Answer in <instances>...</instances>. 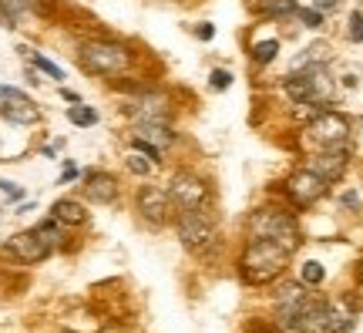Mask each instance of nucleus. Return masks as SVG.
I'll use <instances>...</instances> for the list:
<instances>
[{"label": "nucleus", "instance_id": "f257e3e1", "mask_svg": "<svg viewBox=\"0 0 363 333\" xmlns=\"http://www.w3.org/2000/svg\"><path fill=\"white\" fill-rule=\"evenodd\" d=\"M289 256H293V253H286L279 243L249 236L246 249H242V259H239V273H242V280L252 283V286H266V283L283 276Z\"/></svg>", "mask_w": 363, "mask_h": 333}, {"label": "nucleus", "instance_id": "f03ea898", "mask_svg": "<svg viewBox=\"0 0 363 333\" xmlns=\"http://www.w3.org/2000/svg\"><path fill=\"white\" fill-rule=\"evenodd\" d=\"M286 98L296 104V108H313V111H323V104L333 102V77L326 71V65H313L303 71H293L286 77Z\"/></svg>", "mask_w": 363, "mask_h": 333}, {"label": "nucleus", "instance_id": "7ed1b4c3", "mask_svg": "<svg viewBox=\"0 0 363 333\" xmlns=\"http://www.w3.org/2000/svg\"><path fill=\"white\" fill-rule=\"evenodd\" d=\"M78 65L88 75L115 77L131 65V51L125 44H118V40H88V44H81Z\"/></svg>", "mask_w": 363, "mask_h": 333}, {"label": "nucleus", "instance_id": "20e7f679", "mask_svg": "<svg viewBox=\"0 0 363 333\" xmlns=\"http://www.w3.org/2000/svg\"><path fill=\"white\" fill-rule=\"evenodd\" d=\"M249 236H259V239H272L279 243L286 253H296L299 239V222L283 209H256L249 216Z\"/></svg>", "mask_w": 363, "mask_h": 333}, {"label": "nucleus", "instance_id": "39448f33", "mask_svg": "<svg viewBox=\"0 0 363 333\" xmlns=\"http://www.w3.org/2000/svg\"><path fill=\"white\" fill-rule=\"evenodd\" d=\"M175 229H179L182 246H185V249H192V253H206L208 246L219 243L216 219H212V212H208L206 205H199V209H182Z\"/></svg>", "mask_w": 363, "mask_h": 333}, {"label": "nucleus", "instance_id": "423d86ee", "mask_svg": "<svg viewBox=\"0 0 363 333\" xmlns=\"http://www.w3.org/2000/svg\"><path fill=\"white\" fill-rule=\"evenodd\" d=\"M306 138L316 148H333V145H347L350 138V118L340 115V111H316L306 125Z\"/></svg>", "mask_w": 363, "mask_h": 333}, {"label": "nucleus", "instance_id": "0eeeda50", "mask_svg": "<svg viewBox=\"0 0 363 333\" xmlns=\"http://www.w3.org/2000/svg\"><path fill=\"white\" fill-rule=\"evenodd\" d=\"M125 115H128L135 125L169 121L172 118V102H169V94H162V91H138V94L125 104Z\"/></svg>", "mask_w": 363, "mask_h": 333}, {"label": "nucleus", "instance_id": "6e6552de", "mask_svg": "<svg viewBox=\"0 0 363 333\" xmlns=\"http://www.w3.org/2000/svg\"><path fill=\"white\" fill-rule=\"evenodd\" d=\"M169 199L175 209H199L208 202V185L206 179H199L192 172H175L169 182Z\"/></svg>", "mask_w": 363, "mask_h": 333}, {"label": "nucleus", "instance_id": "1a4fd4ad", "mask_svg": "<svg viewBox=\"0 0 363 333\" xmlns=\"http://www.w3.org/2000/svg\"><path fill=\"white\" fill-rule=\"evenodd\" d=\"M326 189H330V182H326L323 175H316L310 165L299 168V172H293V175L286 179V195H289L296 205L320 202V199L326 195Z\"/></svg>", "mask_w": 363, "mask_h": 333}, {"label": "nucleus", "instance_id": "9d476101", "mask_svg": "<svg viewBox=\"0 0 363 333\" xmlns=\"http://www.w3.org/2000/svg\"><path fill=\"white\" fill-rule=\"evenodd\" d=\"M138 212H142L145 222H152V226H165L172 219V199H169V189H162V185H142L138 189Z\"/></svg>", "mask_w": 363, "mask_h": 333}, {"label": "nucleus", "instance_id": "9b49d317", "mask_svg": "<svg viewBox=\"0 0 363 333\" xmlns=\"http://www.w3.org/2000/svg\"><path fill=\"white\" fill-rule=\"evenodd\" d=\"M7 253L17 256L21 263H40V259H48L54 253V246L34 226V229H24V232H17V236H11L7 239Z\"/></svg>", "mask_w": 363, "mask_h": 333}, {"label": "nucleus", "instance_id": "f8f14e48", "mask_svg": "<svg viewBox=\"0 0 363 333\" xmlns=\"http://www.w3.org/2000/svg\"><path fill=\"white\" fill-rule=\"evenodd\" d=\"M347 162H350L347 145H333V148H320V155H313L310 168L316 175H323L326 182H337L340 175L347 172Z\"/></svg>", "mask_w": 363, "mask_h": 333}, {"label": "nucleus", "instance_id": "ddd939ff", "mask_svg": "<svg viewBox=\"0 0 363 333\" xmlns=\"http://www.w3.org/2000/svg\"><path fill=\"white\" fill-rule=\"evenodd\" d=\"M0 118L4 121H11V125H34L40 118V111H38V104L27 98L24 91H13L11 98H7V104L0 108Z\"/></svg>", "mask_w": 363, "mask_h": 333}, {"label": "nucleus", "instance_id": "4468645a", "mask_svg": "<svg viewBox=\"0 0 363 333\" xmlns=\"http://www.w3.org/2000/svg\"><path fill=\"white\" fill-rule=\"evenodd\" d=\"M84 195L98 205H111L118 199V179L108 172H88L84 175Z\"/></svg>", "mask_w": 363, "mask_h": 333}, {"label": "nucleus", "instance_id": "2eb2a0df", "mask_svg": "<svg viewBox=\"0 0 363 333\" xmlns=\"http://www.w3.org/2000/svg\"><path fill=\"white\" fill-rule=\"evenodd\" d=\"M135 135H138V138H145V141H152V145H155V148H162V152H165V148H172V145H175V131L169 129V121H148V125H135Z\"/></svg>", "mask_w": 363, "mask_h": 333}, {"label": "nucleus", "instance_id": "dca6fc26", "mask_svg": "<svg viewBox=\"0 0 363 333\" xmlns=\"http://www.w3.org/2000/svg\"><path fill=\"white\" fill-rule=\"evenodd\" d=\"M51 219H57L61 226H84L88 222V212L78 199H57L51 205Z\"/></svg>", "mask_w": 363, "mask_h": 333}, {"label": "nucleus", "instance_id": "f3484780", "mask_svg": "<svg viewBox=\"0 0 363 333\" xmlns=\"http://www.w3.org/2000/svg\"><path fill=\"white\" fill-rule=\"evenodd\" d=\"M353 327V313L347 310V303L326 300V333H347Z\"/></svg>", "mask_w": 363, "mask_h": 333}, {"label": "nucleus", "instance_id": "a211bd4d", "mask_svg": "<svg viewBox=\"0 0 363 333\" xmlns=\"http://www.w3.org/2000/svg\"><path fill=\"white\" fill-rule=\"evenodd\" d=\"M326 61H330V48H326V44H313V48H306L303 54L293 58V71H303V67H313V65H326Z\"/></svg>", "mask_w": 363, "mask_h": 333}, {"label": "nucleus", "instance_id": "6ab92c4d", "mask_svg": "<svg viewBox=\"0 0 363 333\" xmlns=\"http://www.w3.org/2000/svg\"><path fill=\"white\" fill-rule=\"evenodd\" d=\"M252 7L262 17H289V13H296V0H252Z\"/></svg>", "mask_w": 363, "mask_h": 333}, {"label": "nucleus", "instance_id": "aec40b11", "mask_svg": "<svg viewBox=\"0 0 363 333\" xmlns=\"http://www.w3.org/2000/svg\"><path fill=\"white\" fill-rule=\"evenodd\" d=\"M4 7L11 11V17H24V13H48V0H4Z\"/></svg>", "mask_w": 363, "mask_h": 333}, {"label": "nucleus", "instance_id": "412c9836", "mask_svg": "<svg viewBox=\"0 0 363 333\" xmlns=\"http://www.w3.org/2000/svg\"><path fill=\"white\" fill-rule=\"evenodd\" d=\"M67 121L78 125V129H91V125H98V111L88 108V104H71L67 108Z\"/></svg>", "mask_w": 363, "mask_h": 333}, {"label": "nucleus", "instance_id": "4be33fe9", "mask_svg": "<svg viewBox=\"0 0 363 333\" xmlns=\"http://www.w3.org/2000/svg\"><path fill=\"white\" fill-rule=\"evenodd\" d=\"M276 54H279V40H259L252 48V61L256 65H269V61H276Z\"/></svg>", "mask_w": 363, "mask_h": 333}, {"label": "nucleus", "instance_id": "5701e85b", "mask_svg": "<svg viewBox=\"0 0 363 333\" xmlns=\"http://www.w3.org/2000/svg\"><path fill=\"white\" fill-rule=\"evenodd\" d=\"M125 165H128V172H135V175H152L155 162H152V158H145L142 152H131L128 158H125Z\"/></svg>", "mask_w": 363, "mask_h": 333}, {"label": "nucleus", "instance_id": "b1692460", "mask_svg": "<svg viewBox=\"0 0 363 333\" xmlns=\"http://www.w3.org/2000/svg\"><path fill=\"white\" fill-rule=\"evenodd\" d=\"M326 280V269L316 263V259H310V263H303V283L306 286H320V283Z\"/></svg>", "mask_w": 363, "mask_h": 333}, {"label": "nucleus", "instance_id": "393cba45", "mask_svg": "<svg viewBox=\"0 0 363 333\" xmlns=\"http://www.w3.org/2000/svg\"><path fill=\"white\" fill-rule=\"evenodd\" d=\"M131 148H135V152H142L145 158H152V162H162V148H155V145H152V141H145V138H138V135H131Z\"/></svg>", "mask_w": 363, "mask_h": 333}, {"label": "nucleus", "instance_id": "a878e982", "mask_svg": "<svg viewBox=\"0 0 363 333\" xmlns=\"http://www.w3.org/2000/svg\"><path fill=\"white\" fill-rule=\"evenodd\" d=\"M296 17L303 21L306 27H323V11H316V7H296Z\"/></svg>", "mask_w": 363, "mask_h": 333}, {"label": "nucleus", "instance_id": "bb28decb", "mask_svg": "<svg viewBox=\"0 0 363 333\" xmlns=\"http://www.w3.org/2000/svg\"><path fill=\"white\" fill-rule=\"evenodd\" d=\"M34 67H38V71H44L48 77H54V81H65V71L54 65V61H48L44 54H34Z\"/></svg>", "mask_w": 363, "mask_h": 333}, {"label": "nucleus", "instance_id": "cd10ccee", "mask_svg": "<svg viewBox=\"0 0 363 333\" xmlns=\"http://www.w3.org/2000/svg\"><path fill=\"white\" fill-rule=\"evenodd\" d=\"M208 84H212V88H216V91L233 88V75H229L225 67H216V71H212V77H208Z\"/></svg>", "mask_w": 363, "mask_h": 333}, {"label": "nucleus", "instance_id": "c85d7f7f", "mask_svg": "<svg viewBox=\"0 0 363 333\" xmlns=\"http://www.w3.org/2000/svg\"><path fill=\"white\" fill-rule=\"evenodd\" d=\"M347 38H350L353 44H360V40H363V11H353L350 13V31H347Z\"/></svg>", "mask_w": 363, "mask_h": 333}, {"label": "nucleus", "instance_id": "c756f323", "mask_svg": "<svg viewBox=\"0 0 363 333\" xmlns=\"http://www.w3.org/2000/svg\"><path fill=\"white\" fill-rule=\"evenodd\" d=\"M0 192H7L11 202H21V199H24V189H21V185H13V182H7V179H0Z\"/></svg>", "mask_w": 363, "mask_h": 333}, {"label": "nucleus", "instance_id": "7c9ffc66", "mask_svg": "<svg viewBox=\"0 0 363 333\" xmlns=\"http://www.w3.org/2000/svg\"><path fill=\"white\" fill-rule=\"evenodd\" d=\"M0 27H7V31H11V27H17V21L11 17V11L4 7V0H0Z\"/></svg>", "mask_w": 363, "mask_h": 333}, {"label": "nucleus", "instance_id": "2f4dec72", "mask_svg": "<svg viewBox=\"0 0 363 333\" xmlns=\"http://www.w3.org/2000/svg\"><path fill=\"white\" fill-rule=\"evenodd\" d=\"M313 7H316V11H323V13H330V11H337L340 7V0H313Z\"/></svg>", "mask_w": 363, "mask_h": 333}, {"label": "nucleus", "instance_id": "473e14b6", "mask_svg": "<svg viewBox=\"0 0 363 333\" xmlns=\"http://www.w3.org/2000/svg\"><path fill=\"white\" fill-rule=\"evenodd\" d=\"M195 34H199L202 40H212V38H216V27H212V24H199V27H195Z\"/></svg>", "mask_w": 363, "mask_h": 333}, {"label": "nucleus", "instance_id": "72a5a7b5", "mask_svg": "<svg viewBox=\"0 0 363 333\" xmlns=\"http://www.w3.org/2000/svg\"><path fill=\"white\" fill-rule=\"evenodd\" d=\"M78 179V168L74 165H65V175H61V185H65V182H74Z\"/></svg>", "mask_w": 363, "mask_h": 333}, {"label": "nucleus", "instance_id": "f704fd0d", "mask_svg": "<svg viewBox=\"0 0 363 333\" xmlns=\"http://www.w3.org/2000/svg\"><path fill=\"white\" fill-rule=\"evenodd\" d=\"M13 91H17V88H11V84H0V108L7 104V98H11Z\"/></svg>", "mask_w": 363, "mask_h": 333}, {"label": "nucleus", "instance_id": "c9c22d12", "mask_svg": "<svg viewBox=\"0 0 363 333\" xmlns=\"http://www.w3.org/2000/svg\"><path fill=\"white\" fill-rule=\"evenodd\" d=\"M61 94H65V102H71V104H81V94H78V91H61Z\"/></svg>", "mask_w": 363, "mask_h": 333}, {"label": "nucleus", "instance_id": "e433bc0d", "mask_svg": "<svg viewBox=\"0 0 363 333\" xmlns=\"http://www.w3.org/2000/svg\"><path fill=\"white\" fill-rule=\"evenodd\" d=\"M340 202H343V205H350V209H353V205H357V195H353V192H347V195H343V199H340Z\"/></svg>", "mask_w": 363, "mask_h": 333}, {"label": "nucleus", "instance_id": "4c0bfd02", "mask_svg": "<svg viewBox=\"0 0 363 333\" xmlns=\"http://www.w3.org/2000/svg\"><path fill=\"white\" fill-rule=\"evenodd\" d=\"M101 333H125V330H101Z\"/></svg>", "mask_w": 363, "mask_h": 333}, {"label": "nucleus", "instance_id": "58836bf2", "mask_svg": "<svg viewBox=\"0 0 363 333\" xmlns=\"http://www.w3.org/2000/svg\"><path fill=\"white\" fill-rule=\"evenodd\" d=\"M61 333H74V330H61Z\"/></svg>", "mask_w": 363, "mask_h": 333}, {"label": "nucleus", "instance_id": "ea45409f", "mask_svg": "<svg viewBox=\"0 0 363 333\" xmlns=\"http://www.w3.org/2000/svg\"><path fill=\"white\" fill-rule=\"evenodd\" d=\"M360 280H363V266H360Z\"/></svg>", "mask_w": 363, "mask_h": 333}]
</instances>
